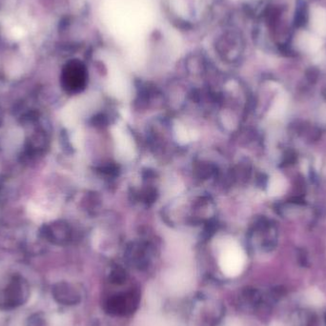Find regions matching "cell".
Listing matches in <instances>:
<instances>
[{
	"label": "cell",
	"mask_w": 326,
	"mask_h": 326,
	"mask_svg": "<svg viewBox=\"0 0 326 326\" xmlns=\"http://www.w3.org/2000/svg\"><path fill=\"white\" fill-rule=\"evenodd\" d=\"M86 69L81 62L74 61L70 63L66 70V80L73 90H79L84 87L86 82Z\"/></svg>",
	"instance_id": "6da1fadb"
},
{
	"label": "cell",
	"mask_w": 326,
	"mask_h": 326,
	"mask_svg": "<svg viewBox=\"0 0 326 326\" xmlns=\"http://www.w3.org/2000/svg\"><path fill=\"white\" fill-rule=\"evenodd\" d=\"M325 319H326V314H325Z\"/></svg>",
	"instance_id": "7a4b0ae2"
}]
</instances>
